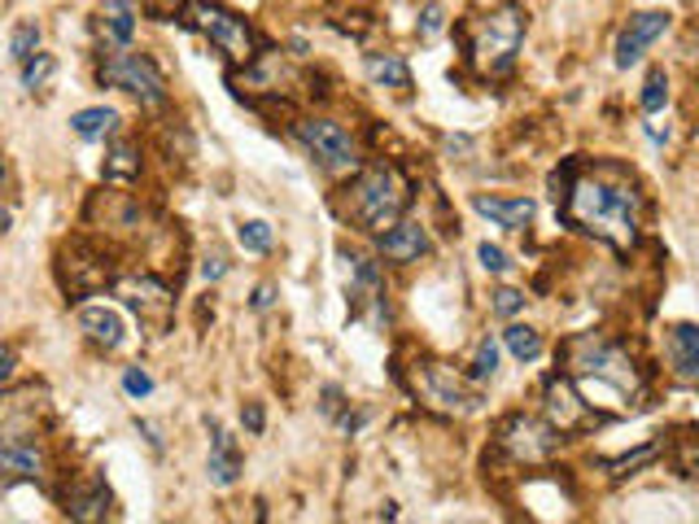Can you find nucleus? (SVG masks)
Masks as SVG:
<instances>
[{
	"label": "nucleus",
	"mask_w": 699,
	"mask_h": 524,
	"mask_svg": "<svg viewBox=\"0 0 699 524\" xmlns=\"http://www.w3.org/2000/svg\"><path fill=\"white\" fill-rule=\"evenodd\" d=\"M140 175V149L132 140H114L106 153V179L110 184H132Z\"/></svg>",
	"instance_id": "nucleus-23"
},
{
	"label": "nucleus",
	"mask_w": 699,
	"mask_h": 524,
	"mask_svg": "<svg viewBox=\"0 0 699 524\" xmlns=\"http://www.w3.org/2000/svg\"><path fill=\"white\" fill-rule=\"evenodd\" d=\"M647 136H651L655 145H664V140H669V127H660V123H647Z\"/></svg>",
	"instance_id": "nucleus-41"
},
{
	"label": "nucleus",
	"mask_w": 699,
	"mask_h": 524,
	"mask_svg": "<svg viewBox=\"0 0 699 524\" xmlns=\"http://www.w3.org/2000/svg\"><path fill=\"white\" fill-rule=\"evenodd\" d=\"M36 49H40V27H36V23H19V32H14V40H10V58L23 66Z\"/></svg>",
	"instance_id": "nucleus-30"
},
{
	"label": "nucleus",
	"mask_w": 699,
	"mask_h": 524,
	"mask_svg": "<svg viewBox=\"0 0 699 524\" xmlns=\"http://www.w3.org/2000/svg\"><path fill=\"white\" fill-rule=\"evenodd\" d=\"M499 450L512 463L534 467V463H547L560 450V433L547 420H538V415H507L499 424Z\"/></svg>",
	"instance_id": "nucleus-8"
},
{
	"label": "nucleus",
	"mask_w": 699,
	"mask_h": 524,
	"mask_svg": "<svg viewBox=\"0 0 699 524\" xmlns=\"http://www.w3.org/2000/svg\"><path fill=\"white\" fill-rule=\"evenodd\" d=\"M319 407H323V415H336V407H341V389H336V385H328Z\"/></svg>",
	"instance_id": "nucleus-39"
},
{
	"label": "nucleus",
	"mask_w": 699,
	"mask_h": 524,
	"mask_svg": "<svg viewBox=\"0 0 699 524\" xmlns=\"http://www.w3.org/2000/svg\"><path fill=\"white\" fill-rule=\"evenodd\" d=\"M206 428H210V459H206V472H210V485H219V489H228V485H236L241 481V446H236V437L219 424V420H206Z\"/></svg>",
	"instance_id": "nucleus-14"
},
{
	"label": "nucleus",
	"mask_w": 699,
	"mask_h": 524,
	"mask_svg": "<svg viewBox=\"0 0 699 524\" xmlns=\"http://www.w3.org/2000/svg\"><path fill=\"white\" fill-rule=\"evenodd\" d=\"M638 105H642V114H660V110L669 105V75H664V71H651V75H647Z\"/></svg>",
	"instance_id": "nucleus-27"
},
{
	"label": "nucleus",
	"mask_w": 699,
	"mask_h": 524,
	"mask_svg": "<svg viewBox=\"0 0 699 524\" xmlns=\"http://www.w3.org/2000/svg\"><path fill=\"white\" fill-rule=\"evenodd\" d=\"M429 253V232H425V223H416V219H398L394 227H385L381 232V258L385 262H420Z\"/></svg>",
	"instance_id": "nucleus-15"
},
{
	"label": "nucleus",
	"mask_w": 699,
	"mask_h": 524,
	"mask_svg": "<svg viewBox=\"0 0 699 524\" xmlns=\"http://www.w3.org/2000/svg\"><path fill=\"white\" fill-rule=\"evenodd\" d=\"M236 240H241L245 253H267L271 249V227L262 219H249V223L236 227Z\"/></svg>",
	"instance_id": "nucleus-29"
},
{
	"label": "nucleus",
	"mask_w": 699,
	"mask_h": 524,
	"mask_svg": "<svg viewBox=\"0 0 699 524\" xmlns=\"http://www.w3.org/2000/svg\"><path fill=\"white\" fill-rule=\"evenodd\" d=\"M123 389H127L132 398H149V394H154V380H149V372L127 367V372H123Z\"/></svg>",
	"instance_id": "nucleus-34"
},
{
	"label": "nucleus",
	"mask_w": 699,
	"mask_h": 524,
	"mask_svg": "<svg viewBox=\"0 0 699 524\" xmlns=\"http://www.w3.org/2000/svg\"><path fill=\"white\" fill-rule=\"evenodd\" d=\"M271 302H275V285H258V289H254V298H249V307H254V311H271Z\"/></svg>",
	"instance_id": "nucleus-38"
},
{
	"label": "nucleus",
	"mask_w": 699,
	"mask_h": 524,
	"mask_svg": "<svg viewBox=\"0 0 699 524\" xmlns=\"http://www.w3.org/2000/svg\"><path fill=\"white\" fill-rule=\"evenodd\" d=\"M10 372H14V350L0 346V380H10Z\"/></svg>",
	"instance_id": "nucleus-40"
},
{
	"label": "nucleus",
	"mask_w": 699,
	"mask_h": 524,
	"mask_svg": "<svg viewBox=\"0 0 699 524\" xmlns=\"http://www.w3.org/2000/svg\"><path fill=\"white\" fill-rule=\"evenodd\" d=\"M293 136L315 153V162L328 171V175H350L359 166V145L341 123L332 118H297L293 123Z\"/></svg>",
	"instance_id": "nucleus-7"
},
{
	"label": "nucleus",
	"mask_w": 699,
	"mask_h": 524,
	"mask_svg": "<svg viewBox=\"0 0 699 524\" xmlns=\"http://www.w3.org/2000/svg\"><path fill=\"white\" fill-rule=\"evenodd\" d=\"M664 350H669V363H673V376L682 385H690L699 376V333L695 324H673L664 333Z\"/></svg>",
	"instance_id": "nucleus-17"
},
{
	"label": "nucleus",
	"mask_w": 699,
	"mask_h": 524,
	"mask_svg": "<svg viewBox=\"0 0 699 524\" xmlns=\"http://www.w3.org/2000/svg\"><path fill=\"white\" fill-rule=\"evenodd\" d=\"M542 415H547V424L564 437V433H586L590 424H599L603 415L573 389V380L568 376H551L547 380V389H542Z\"/></svg>",
	"instance_id": "nucleus-11"
},
{
	"label": "nucleus",
	"mask_w": 699,
	"mask_h": 524,
	"mask_svg": "<svg viewBox=\"0 0 699 524\" xmlns=\"http://www.w3.org/2000/svg\"><path fill=\"white\" fill-rule=\"evenodd\" d=\"M201 276H206V280H223V276H228V258H223V253H210V258L201 262Z\"/></svg>",
	"instance_id": "nucleus-35"
},
{
	"label": "nucleus",
	"mask_w": 699,
	"mask_h": 524,
	"mask_svg": "<svg viewBox=\"0 0 699 524\" xmlns=\"http://www.w3.org/2000/svg\"><path fill=\"white\" fill-rule=\"evenodd\" d=\"M416 394L433 407V411H446V415H473L481 411V394L464 385V376H455V367L446 363H425L416 367Z\"/></svg>",
	"instance_id": "nucleus-9"
},
{
	"label": "nucleus",
	"mask_w": 699,
	"mask_h": 524,
	"mask_svg": "<svg viewBox=\"0 0 699 524\" xmlns=\"http://www.w3.org/2000/svg\"><path fill=\"white\" fill-rule=\"evenodd\" d=\"M0 179H5V171H0Z\"/></svg>",
	"instance_id": "nucleus-43"
},
{
	"label": "nucleus",
	"mask_w": 699,
	"mask_h": 524,
	"mask_svg": "<svg viewBox=\"0 0 699 524\" xmlns=\"http://www.w3.org/2000/svg\"><path fill=\"white\" fill-rule=\"evenodd\" d=\"M669 32V14H660V10H642V14H634L629 18V27L621 32V40H616V66L621 71H629L660 36Z\"/></svg>",
	"instance_id": "nucleus-13"
},
{
	"label": "nucleus",
	"mask_w": 699,
	"mask_h": 524,
	"mask_svg": "<svg viewBox=\"0 0 699 524\" xmlns=\"http://www.w3.org/2000/svg\"><path fill=\"white\" fill-rule=\"evenodd\" d=\"M477 258H481V267H486L490 276H503V272L512 267V258H507L499 245H490V240H486V245H477Z\"/></svg>",
	"instance_id": "nucleus-33"
},
{
	"label": "nucleus",
	"mask_w": 699,
	"mask_h": 524,
	"mask_svg": "<svg viewBox=\"0 0 699 524\" xmlns=\"http://www.w3.org/2000/svg\"><path fill=\"white\" fill-rule=\"evenodd\" d=\"M499 372V341L486 333L481 341H477V354H473V380L481 385V380H490Z\"/></svg>",
	"instance_id": "nucleus-28"
},
{
	"label": "nucleus",
	"mask_w": 699,
	"mask_h": 524,
	"mask_svg": "<svg viewBox=\"0 0 699 524\" xmlns=\"http://www.w3.org/2000/svg\"><path fill=\"white\" fill-rule=\"evenodd\" d=\"M473 210L486 214L490 223L507 227V232H525L534 223V201L529 197H490V192H477L473 197Z\"/></svg>",
	"instance_id": "nucleus-16"
},
{
	"label": "nucleus",
	"mask_w": 699,
	"mask_h": 524,
	"mask_svg": "<svg viewBox=\"0 0 699 524\" xmlns=\"http://www.w3.org/2000/svg\"><path fill=\"white\" fill-rule=\"evenodd\" d=\"M490 298H494V302H490V311H494V315H503V320H512V315L525 307V294H520V289H507V285H503V289H494Z\"/></svg>",
	"instance_id": "nucleus-32"
},
{
	"label": "nucleus",
	"mask_w": 699,
	"mask_h": 524,
	"mask_svg": "<svg viewBox=\"0 0 699 524\" xmlns=\"http://www.w3.org/2000/svg\"><path fill=\"white\" fill-rule=\"evenodd\" d=\"M79 328L101 350H119L123 346V315L110 311V307H79Z\"/></svg>",
	"instance_id": "nucleus-18"
},
{
	"label": "nucleus",
	"mask_w": 699,
	"mask_h": 524,
	"mask_svg": "<svg viewBox=\"0 0 699 524\" xmlns=\"http://www.w3.org/2000/svg\"><path fill=\"white\" fill-rule=\"evenodd\" d=\"M660 441H647V446H638V450H629V454H616V459H603L599 467L612 476V481H625V476H634L638 467H647V463H655L660 459Z\"/></svg>",
	"instance_id": "nucleus-24"
},
{
	"label": "nucleus",
	"mask_w": 699,
	"mask_h": 524,
	"mask_svg": "<svg viewBox=\"0 0 699 524\" xmlns=\"http://www.w3.org/2000/svg\"><path fill=\"white\" fill-rule=\"evenodd\" d=\"M10 227H14V214H10V210H5V205H0V236H5V232H10Z\"/></svg>",
	"instance_id": "nucleus-42"
},
{
	"label": "nucleus",
	"mask_w": 699,
	"mask_h": 524,
	"mask_svg": "<svg viewBox=\"0 0 699 524\" xmlns=\"http://www.w3.org/2000/svg\"><path fill=\"white\" fill-rule=\"evenodd\" d=\"M180 23H184L188 32H197V36H206L232 66H245V62L258 58V36H254V27H249L241 14L214 5V0H184V5H180Z\"/></svg>",
	"instance_id": "nucleus-5"
},
{
	"label": "nucleus",
	"mask_w": 699,
	"mask_h": 524,
	"mask_svg": "<svg viewBox=\"0 0 699 524\" xmlns=\"http://www.w3.org/2000/svg\"><path fill=\"white\" fill-rule=\"evenodd\" d=\"M53 71H58V58H53V53H32V58L23 62V88H27V92L49 88Z\"/></svg>",
	"instance_id": "nucleus-26"
},
{
	"label": "nucleus",
	"mask_w": 699,
	"mask_h": 524,
	"mask_svg": "<svg viewBox=\"0 0 699 524\" xmlns=\"http://www.w3.org/2000/svg\"><path fill=\"white\" fill-rule=\"evenodd\" d=\"M119 110H110V105H93V110H79L75 118H71V132L75 136H84V140H110L114 132H119Z\"/></svg>",
	"instance_id": "nucleus-22"
},
{
	"label": "nucleus",
	"mask_w": 699,
	"mask_h": 524,
	"mask_svg": "<svg viewBox=\"0 0 699 524\" xmlns=\"http://www.w3.org/2000/svg\"><path fill=\"white\" fill-rule=\"evenodd\" d=\"M110 489H106V481H84V485H75L71 494H66V515L71 520H106L110 515Z\"/></svg>",
	"instance_id": "nucleus-19"
},
{
	"label": "nucleus",
	"mask_w": 699,
	"mask_h": 524,
	"mask_svg": "<svg viewBox=\"0 0 699 524\" xmlns=\"http://www.w3.org/2000/svg\"><path fill=\"white\" fill-rule=\"evenodd\" d=\"M564 354H568V376H573V380L608 385V389H616L625 402L642 394V376H638L634 359H629L621 346H612L608 337H599V333L573 337V341L564 346Z\"/></svg>",
	"instance_id": "nucleus-4"
},
{
	"label": "nucleus",
	"mask_w": 699,
	"mask_h": 524,
	"mask_svg": "<svg viewBox=\"0 0 699 524\" xmlns=\"http://www.w3.org/2000/svg\"><path fill=\"white\" fill-rule=\"evenodd\" d=\"M110 285H114V298H123V302L140 315V324L167 328L171 307H175V294H171L158 276H114Z\"/></svg>",
	"instance_id": "nucleus-12"
},
{
	"label": "nucleus",
	"mask_w": 699,
	"mask_h": 524,
	"mask_svg": "<svg viewBox=\"0 0 699 524\" xmlns=\"http://www.w3.org/2000/svg\"><path fill=\"white\" fill-rule=\"evenodd\" d=\"M53 463L40 446V437H23V433H0V485H49Z\"/></svg>",
	"instance_id": "nucleus-10"
},
{
	"label": "nucleus",
	"mask_w": 699,
	"mask_h": 524,
	"mask_svg": "<svg viewBox=\"0 0 699 524\" xmlns=\"http://www.w3.org/2000/svg\"><path fill=\"white\" fill-rule=\"evenodd\" d=\"M525 27L529 14L520 5H499L490 14H477L464 23V49H468V66L481 79H499L512 71L520 45H525Z\"/></svg>",
	"instance_id": "nucleus-3"
},
{
	"label": "nucleus",
	"mask_w": 699,
	"mask_h": 524,
	"mask_svg": "<svg viewBox=\"0 0 699 524\" xmlns=\"http://www.w3.org/2000/svg\"><path fill=\"white\" fill-rule=\"evenodd\" d=\"M564 223L599 236L612 249H634L638 227H642V188L621 162H599L594 171H573L564 197L555 201Z\"/></svg>",
	"instance_id": "nucleus-1"
},
{
	"label": "nucleus",
	"mask_w": 699,
	"mask_h": 524,
	"mask_svg": "<svg viewBox=\"0 0 699 524\" xmlns=\"http://www.w3.org/2000/svg\"><path fill=\"white\" fill-rule=\"evenodd\" d=\"M101 36L114 49H127L136 36V0H101Z\"/></svg>",
	"instance_id": "nucleus-20"
},
{
	"label": "nucleus",
	"mask_w": 699,
	"mask_h": 524,
	"mask_svg": "<svg viewBox=\"0 0 699 524\" xmlns=\"http://www.w3.org/2000/svg\"><path fill=\"white\" fill-rule=\"evenodd\" d=\"M416 32H420V40H438V36L446 32V10L438 5V0H429V5L420 10V23H416Z\"/></svg>",
	"instance_id": "nucleus-31"
},
{
	"label": "nucleus",
	"mask_w": 699,
	"mask_h": 524,
	"mask_svg": "<svg viewBox=\"0 0 699 524\" xmlns=\"http://www.w3.org/2000/svg\"><path fill=\"white\" fill-rule=\"evenodd\" d=\"M345 192H350L345 219L355 227H364V232H372V236L394 227L412 205V179L394 162H377V166L359 171L355 184H350Z\"/></svg>",
	"instance_id": "nucleus-2"
},
{
	"label": "nucleus",
	"mask_w": 699,
	"mask_h": 524,
	"mask_svg": "<svg viewBox=\"0 0 699 524\" xmlns=\"http://www.w3.org/2000/svg\"><path fill=\"white\" fill-rule=\"evenodd\" d=\"M503 346H507V350H512V359H520V363L542 359V333H538V328H529V324H512V328L503 333Z\"/></svg>",
	"instance_id": "nucleus-25"
},
{
	"label": "nucleus",
	"mask_w": 699,
	"mask_h": 524,
	"mask_svg": "<svg viewBox=\"0 0 699 524\" xmlns=\"http://www.w3.org/2000/svg\"><path fill=\"white\" fill-rule=\"evenodd\" d=\"M140 5H145L149 14H158V18H171V14H180L184 0H140Z\"/></svg>",
	"instance_id": "nucleus-37"
},
{
	"label": "nucleus",
	"mask_w": 699,
	"mask_h": 524,
	"mask_svg": "<svg viewBox=\"0 0 699 524\" xmlns=\"http://www.w3.org/2000/svg\"><path fill=\"white\" fill-rule=\"evenodd\" d=\"M368 79L394 92H412V66L398 53H368Z\"/></svg>",
	"instance_id": "nucleus-21"
},
{
	"label": "nucleus",
	"mask_w": 699,
	"mask_h": 524,
	"mask_svg": "<svg viewBox=\"0 0 699 524\" xmlns=\"http://www.w3.org/2000/svg\"><path fill=\"white\" fill-rule=\"evenodd\" d=\"M97 79H101V84H110V88L132 92L145 110L167 105V79H162V71H158V62H154V58H145V53L110 49V53L101 58V66H97Z\"/></svg>",
	"instance_id": "nucleus-6"
},
{
	"label": "nucleus",
	"mask_w": 699,
	"mask_h": 524,
	"mask_svg": "<svg viewBox=\"0 0 699 524\" xmlns=\"http://www.w3.org/2000/svg\"><path fill=\"white\" fill-rule=\"evenodd\" d=\"M241 424H245L249 433H262V424H267L262 407H258V402H245V411H241Z\"/></svg>",
	"instance_id": "nucleus-36"
}]
</instances>
